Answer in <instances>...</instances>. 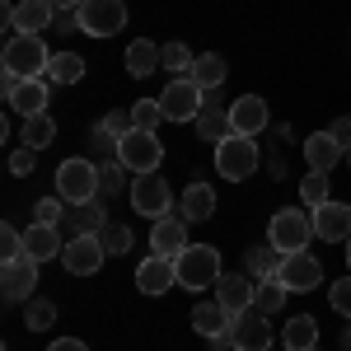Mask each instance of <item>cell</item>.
I'll use <instances>...</instances> for the list:
<instances>
[{
    "label": "cell",
    "mask_w": 351,
    "mask_h": 351,
    "mask_svg": "<svg viewBox=\"0 0 351 351\" xmlns=\"http://www.w3.org/2000/svg\"><path fill=\"white\" fill-rule=\"evenodd\" d=\"M192 328H197L202 337H216V332L230 328V314H225L220 304H197V309H192Z\"/></svg>",
    "instance_id": "cell-33"
},
{
    "label": "cell",
    "mask_w": 351,
    "mask_h": 351,
    "mask_svg": "<svg viewBox=\"0 0 351 351\" xmlns=\"http://www.w3.org/2000/svg\"><path fill=\"white\" fill-rule=\"evenodd\" d=\"M56 324V304L52 300H28L24 304V328L28 332H43V328Z\"/></svg>",
    "instance_id": "cell-37"
},
{
    "label": "cell",
    "mask_w": 351,
    "mask_h": 351,
    "mask_svg": "<svg viewBox=\"0 0 351 351\" xmlns=\"http://www.w3.org/2000/svg\"><path fill=\"white\" fill-rule=\"evenodd\" d=\"M108 211H104V202H99V197H94V202H84V206H75V211H71V230H75V234H99V230H104V225H108Z\"/></svg>",
    "instance_id": "cell-30"
},
{
    "label": "cell",
    "mask_w": 351,
    "mask_h": 351,
    "mask_svg": "<svg viewBox=\"0 0 351 351\" xmlns=\"http://www.w3.org/2000/svg\"><path fill=\"white\" fill-rule=\"evenodd\" d=\"M33 216H38V225H56V220L66 216V202H61V197H43V202L33 206Z\"/></svg>",
    "instance_id": "cell-41"
},
{
    "label": "cell",
    "mask_w": 351,
    "mask_h": 351,
    "mask_svg": "<svg viewBox=\"0 0 351 351\" xmlns=\"http://www.w3.org/2000/svg\"><path fill=\"white\" fill-rule=\"evenodd\" d=\"M342 145L332 141V132H314V136H304V160H309V169L314 173H332L337 164H342Z\"/></svg>",
    "instance_id": "cell-21"
},
{
    "label": "cell",
    "mask_w": 351,
    "mask_h": 351,
    "mask_svg": "<svg viewBox=\"0 0 351 351\" xmlns=\"http://www.w3.org/2000/svg\"><path fill=\"white\" fill-rule=\"evenodd\" d=\"M99 239H104V248H108V258L132 253V230H127V225H117V220H108V225L99 230Z\"/></svg>",
    "instance_id": "cell-39"
},
{
    "label": "cell",
    "mask_w": 351,
    "mask_h": 351,
    "mask_svg": "<svg viewBox=\"0 0 351 351\" xmlns=\"http://www.w3.org/2000/svg\"><path fill=\"white\" fill-rule=\"evenodd\" d=\"M24 253L33 263H47V258H61V234H56V225H28L24 230Z\"/></svg>",
    "instance_id": "cell-23"
},
{
    "label": "cell",
    "mask_w": 351,
    "mask_h": 351,
    "mask_svg": "<svg viewBox=\"0 0 351 351\" xmlns=\"http://www.w3.org/2000/svg\"><path fill=\"white\" fill-rule=\"evenodd\" d=\"M328 300H332V309H337L342 319H351V276H342V281H332V291H328Z\"/></svg>",
    "instance_id": "cell-42"
},
{
    "label": "cell",
    "mask_w": 351,
    "mask_h": 351,
    "mask_svg": "<svg viewBox=\"0 0 351 351\" xmlns=\"http://www.w3.org/2000/svg\"><path fill=\"white\" fill-rule=\"evenodd\" d=\"M0 14H5V28H10V38L14 33H43V28H52L56 19V10H52V0H5L0 5Z\"/></svg>",
    "instance_id": "cell-10"
},
{
    "label": "cell",
    "mask_w": 351,
    "mask_h": 351,
    "mask_svg": "<svg viewBox=\"0 0 351 351\" xmlns=\"http://www.w3.org/2000/svg\"><path fill=\"white\" fill-rule=\"evenodd\" d=\"M19 258H28L24 234H19L14 225H0V263H19Z\"/></svg>",
    "instance_id": "cell-40"
},
{
    "label": "cell",
    "mask_w": 351,
    "mask_h": 351,
    "mask_svg": "<svg viewBox=\"0 0 351 351\" xmlns=\"http://www.w3.org/2000/svg\"><path fill=\"white\" fill-rule=\"evenodd\" d=\"M52 141H56V122L47 117V112L24 117V145H28V150H47Z\"/></svg>",
    "instance_id": "cell-32"
},
{
    "label": "cell",
    "mask_w": 351,
    "mask_h": 351,
    "mask_svg": "<svg viewBox=\"0 0 351 351\" xmlns=\"http://www.w3.org/2000/svg\"><path fill=\"white\" fill-rule=\"evenodd\" d=\"M132 206L136 216H150V220H164L169 211H173V192H169V183L164 178H155V173H136L132 178Z\"/></svg>",
    "instance_id": "cell-9"
},
{
    "label": "cell",
    "mask_w": 351,
    "mask_h": 351,
    "mask_svg": "<svg viewBox=\"0 0 351 351\" xmlns=\"http://www.w3.org/2000/svg\"><path fill=\"white\" fill-rule=\"evenodd\" d=\"M127 164H104L99 169V197L108 202V197H117V192H132V183H127Z\"/></svg>",
    "instance_id": "cell-36"
},
{
    "label": "cell",
    "mask_w": 351,
    "mask_h": 351,
    "mask_svg": "<svg viewBox=\"0 0 351 351\" xmlns=\"http://www.w3.org/2000/svg\"><path fill=\"white\" fill-rule=\"evenodd\" d=\"M230 332H234V351H271V319L258 314L253 304L230 319Z\"/></svg>",
    "instance_id": "cell-12"
},
{
    "label": "cell",
    "mask_w": 351,
    "mask_h": 351,
    "mask_svg": "<svg viewBox=\"0 0 351 351\" xmlns=\"http://www.w3.org/2000/svg\"><path fill=\"white\" fill-rule=\"evenodd\" d=\"M300 202H304L309 211L328 206V202H332V197H328V173H314V169H309V178H300Z\"/></svg>",
    "instance_id": "cell-35"
},
{
    "label": "cell",
    "mask_w": 351,
    "mask_h": 351,
    "mask_svg": "<svg viewBox=\"0 0 351 351\" xmlns=\"http://www.w3.org/2000/svg\"><path fill=\"white\" fill-rule=\"evenodd\" d=\"M276 281H281L291 295H304V291H314V286L324 281V267H319V258H314V253H291Z\"/></svg>",
    "instance_id": "cell-16"
},
{
    "label": "cell",
    "mask_w": 351,
    "mask_h": 351,
    "mask_svg": "<svg viewBox=\"0 0 351 351\" xmlns=\"http://www.w3.org/2000/svg\"><path fill=\"white\" fill-rule=\"evenodd\" d=\"M286 267V253L276 248V243H258V248H248V271H253V281H276Z\"/></svg>",
    "instance_id": "cell-25"
},
{
    "label": "cell",
    "mask_w": 351,
    "mask_h": 351,
    "mask_svg": "<svg viewBox=\"0 0 351 351\" xmlns=\"http://www.w3.org/2000/svg\"><path fill=\"white\" fill-rule=\"evenodd\" d=\"M258 164H263V155H258V136H225V141H216V173L220 178L243 183V178H253Z\"/></svg>",
    "instance_id": "cell-1"
},
{
    "label": "cell",
    "mask_w": 351,
    "mask_h": 351,
    "mask_svg": "<svg viewBox=\"0 0 351 351\" xmlns=\"http://www.w3.org/2000/svg\"><path fill=\"white\" fill-rule=\"evenodd\" d=\"M347 267H351V239H347Z\"/></svg>",
    "instance_id": "cell-51"
},
{
    "label": "cell",
    "mask_w": 351,
    "mask_h": 351,
    "mask_svg": "<svg viewBox=\"0 0 351 351\" xmlns=\"http://www.w3.org/2000/svg\"><path fill=\"white\" fill-rule=\"evenodd\" d=\"M99 127H104L108 136H117V141H122V136L132 132V112H104V122H99Z\"/></svg>",
    "instance_id": "cell-44"
},
{
    "label": "cell",
    "mask_w": 351,
    "mask_h": 351,
    "mask_svg": "<svg viewBox=\"0 0 351 351\" xmlns=\"http://www.w3.org/2000/svg\"><path fill=\"white\" fill-rule=\"evenodd\" d=\"M38 267L43 263H33V258L5 263V271H0V295H5V304H28L33 300V291H38Z\"/></svg>",
    "instance_id": "cell-13"
},
{
    "label": "cell",
    "mask_w": 351,
    "mask_h": 351,
    "mask_svg": "<svg viewBox=\"0 0 351 351\" xmlns=\"http://www.w3.org/2000/svg\"><path fill=\"white\" fill-rule=\"evenodd\" d=\"M56 197L66 206H84L99 197V164L89 160H61L56 164Z\"/></svg>",
    "instance_id": "cell-4"
},
{
    "label": "cell",
    "mask_w": 351,
    "mask_h": 351,
    "mask_svg": "<svg viewBox=\"0 0 351 351\" xmlns=\"http://www.w3.org/2000/svg\"><path fill=\"white\" fill-rule=\"evenodd\" d=\"M216 304L234 319V314H243L248 304H253V281L248 276H239V271H220L216 281Z\"/></svg>",
    "instance_id": "cell-19"
},
{
    "label": "cell",
    "mask_w": 351,
    "mask_h": 351,
    "mask_svg": "<svg viewBox=\"0 0 351 351\" xmlns=\"http://www.w3.org/2000/svg\"><path fill=\"white\" fill-rule=\"evenodd\" d=\"M314 351H319V347H314Z\"/></svg>",
    "instance_id": "cell-53"
},
{
    "label": "cell",
    "mask_w": 351,
    "mask_h": 351,
    "mask_svg": "<svg viewBox=\"0 0 351 351\" xmlns=\"http://www.w3.org/2000/svg\"><path fill=\"white\" fill-rule=\"evenodd\" d=\"M33 169H38V150L19 145V150L10 155V173H14V178H24V173H33Z\"/></svg>",
    "instance_id": "cell-43"
},
{
    "label": "cell",
    "mask_w": 351,
    "mask_h": 351,
    "mask_svg": "<svg viewBox=\"0 0 351 351\" xmlns=\"http://www.w3.org/2000/svg\"><path fill=\"white\" fill-rule=\"evenodd\" d=\"M197 136L202 141H225V136H234V127H230V104H220V89H206V104H202V112H197Z\"/></svg>",
    "instance_id": "cell-17"
},
{
    "label": "cell",
    "mask_w": 351,
    "mask_h": 351,
    "mask_svg": "<svg viewBox=\"0 0 351 351\" xmlns=\"http://www.w3.org/2000/svg\"><path fill=\"white\" fill-rule=\"evenodd\" d=\"M47 351H89V347H84L80 337H61V342H52Z\"/></svg>",
    "instance_id": "cell-48"
},
{
    "label": "cell",
    "mask_w": 351,
    "mask_h": 351,
    "mask_svg": "<svg viewBox=\"0 0 351 351\" xmlns=\"http://www.w3.org/2000/svg\"><path fill=\"white\" fill-rule=\"evenodd\" d=\"M347 164H351V155H347Z\"/></svg>",
    "instance_id": "cell-52"
},
{
    "label": "cell",
    "mask_w": 351,
    "mask_h": 351,
    "mask_svg": "<svg viewBox=\"0 0 351 351\" xmlns=\"http://www.w3.org/2000/svg\"><path fill=\"white\" fill-rule=\"evenodd\" d=\"M5 71H14V75H24V80H38V75H47V43H43V33H14L10 43H5Z\"/></svg>",
    "instance_id": "cell-2"
},
{
    "label": "cell",
    "mask_w": 351,
    "mask_h": 351,
    "mask_svg": "<svg viewBox=\"0 0 351 351\" xmlns=\"http://www.w3.org/2000/svg\"><path fill=\"white\" fill-rule=\"evenodd\" d=\"M230 127L234 136H258L271 127V112H267V99H258V94H243L230 104Z\"/></svg>",
    "instance_id": "cell-15"
},
{
    "label": "cell",
    "mask_w": 351,
    "mask_h": 351,
    "mask_svg": "<svg viewBox=\"0 0 351 351\" xmlns=\"http://www.w3.org/2000/svg\"><path fill=\"white\" fill-rule=\"evenodd\" d=\"M183 248H188V220H183V216H164V220H155V230H150V253L178 258Z\"/></svg>",
    "instance_id": "cell-20"
},
{
    "label": "cell",
    "mask_w": 351,
    "mask_h": 351,
    "mask_svg": "<svg viewBox=\"0 0 351 351\" xmlns=\"http://www.w3.org/2000/svg\"><path fill=\"white\" fill-rule=\"evenodd\" d=\"M75 19H80V33H89V38H112L117 28H127V5L122 0H84Z\"/></svg>",
    "instance_id": "cell-8"
},
{
    "label": "cell",
    "mask_w": 351,
    "mask_h": 351,
    "mask_svg": "<svg viewBox=\"0 0 351 351\" xmlns=\"http://www.w3.org/2000/svg\"><path fill=\"white\" fill-rule=\"evenodd\" d=\"M192 61H197V56L188 52V43H164V61H160V71H169L173 80H178V75H192Z\"/></svg>",
    "instance_id": "cell-34"
},
{
    "label": "cell",
    "mask_w": 351,
    "mask_h": 351,
    "mask_svg": "<svg viewBox=\"0 0 351 351\" xmlns=\"http://www.w3.org/2000/svg\"><path fill=\"white\" fill-rule=\"evenodd\" d=\"M80 75H84V56H75V52H52L47 75H43V80H47V84H75Z\"/></svg>",
    "instance_id": "cell-28"
},
{
    "label": "cell",
    "mask_w": 351,
    "mask_h": 351,
    "mask_svg": "<svg viewBox=\"0 0 351 351\" xmlns=\"http://www.w3.org/2000/svg\"><path fill=\"white\" fill-rule=\"evenodd\" d=\"M173 263H178V286L183 291H206V286L220 281V253L211 243H188Z\"/></svg>",
    "instance_id": "cell-5"
},
{
    "label": "cell",
    "mask_w": 351,
    "mask_h": 351,
    "mask_svg": "<svg viewBox=\"0 0 351 351\" xmlns=\"http://www.w3.org/2000/svg\"><path fill=\"white\" fill-rule=\"evenodd\" d=\"M314 239H324V243H347V239H351V206H342V202H328V206H319V211H314Z\"/></svg>",
    "instance_id": "cell-18"
},
{
    "label": "cell",
    "mask_w": 351,
    "mask_h": 351,
    "mask_svg": "<svg viewBox=\"0 0 351 351\" xmlns=\"http://www.w3.org/2000/svg\"><path fill=\"white\" fill-rule=\"evenodd\" d=\"M286 295H291V291H286L281 281H258V286H253V309L271 319V314H281V309H286Z\"/></svg>",
    "instance_id": "cell-31"
},
{
    "label": "cell",
    "mask_w": 351,
    "mask_h": 351,
    "mask_svg": "<svg viewBox=\"0 0 351 351\" xmlns=\"http://www.w3.org/2000/svg\"><path fill=\"white\" fill-rule=\"evenodd\" d=\"M104 258H108V248L99 234H71L66 248H61V263L71 276H94V271L104 267Z\"/></svg>",
    "instance_id": "cell-11"
},
{
    "label": "cell",
    "mask_w": 351,
    "mask_h": 351,
    "mask_svg": "<svg viewBox=\"0 0 351 351\" xmlns=\"http://www.w3.org/2000/svg\"><path fill=\"white\" fill-rule=\"evenodd\" d=\"M202 104H206V89L192 80V75H178V80H169V84H164V94H160L164 122H197Z\"/></svg>",
    "instance_id": "cell-6"
},
{
    "label": "cell",
    "mask_w": 351,
    "mask_h": 351,
    "mask_svg": "<svg viewBox=\"0 0 351 351\" xmlns=\"http://www.w3.org/2000/svg\"><path fill=\"white\" fill-rule=\"evenodd\" d=\"M160 122H164L160 99H141V104H132V127L136 132H155Z\"/></svg>",
    "instance_id": "cell-38"
},
{
    "label": "cell",
    "mask_w": 351,
    "mask_h": 351,
    "mask_svg": "<svg viewBox=\"0 0 351 351\" xmlns=\"http://www.w3.org/2000/svg\"><path fill=\"white\" fill-rule=\"evenodd\" d=\"M136 286H141V295H164V291H173V286H178V263L164 258V253H150V258L136 267Z\"/></svg>",
    "instance_id": "cell-14"
},
{
    "label": "cell",
    "mask_w": 351,
    "mask_h": 351,
    "mask_svg": "<svg viewBox=\"0 0 351 351\" xmlns=\"http://www.w3.org/2000/svg\"><path fill=\"white\" fill-rule=\"evenodd\" d=\"M160 61H164V47H155V43H145V38L127 47V71H132L136 80L155 75V71H160Z\"/></svg>",
    "instance_id": "cell-27"
},
{
    "label": "cell",
    "mask_w": 351,
    "mask_h": 351,
    "mask_svg": "<svg viewBox=\"0 0 351 351\" xmlns=\"http://www.w3.org/2000/svg\"><path fill=\"white\" fill-rule=\"evenodd\" d=\"M117 164H127L132 173H155L164 164V145L155 132H127L122 136V145H117Z\"/></svg>",
    "instance_id": "cell-7"
},
{
    "label": "cell",
    "mask_w": 351,
    "mask_h": 351,
    "mask_svg": "<svg viewBox=\"0 0 351 351\" xmlns=\"http://www.w3.org/2000/svg\"><path fill=\"white\" fill-rule=\"evenodd\" d=\"M328 132H332V141H337V145H342V150L351 155V117H337V122H332Z\"/></svg>",
    "instance_id": "cell-45"
},
{
    "label": "cell",
    "mask_w": 351,
    "mask_h": 351,
    "mask_svg": "<svg viewBox=\"0 0 351 351\" xmlns=\"http://www.w3.org/2000/svg\"><path fill=\"white\" fill-rule=\"evenodd\" d=\"M314 239V211H300V206H286V211H276L267 225V243H276L286 258L291 253H304Z\"/></svg>",
    "instance_id": "cell-3"
},
{
    "label": "cell",
    "mask_w": 351,
    "mask_h": 351,
    "mask_svg": "<svg viewBox=\"0 0 351 351\" xmlns=\"http://www.w3.org/2000/svg\"><path fill=\"white\" fill-rule=\"evenodd\" d=\"M225 75H230V66H225V56H216V52H206V56L192 61V80L202 84V89H220Z\"/></svg>",
    "instance_id": "cell-29"
},
{
    "label": "cell",
    "mask_w": 351,
    "mask_h": 351,
    "mask_svg": "<svg viewBox=\"0 0 351 351\" xmlns=\"http://www.w3.org/2000/svg\"><path fill=\"white\" fill-rule=\"evenodd\" d=\"M80 5H84V0H52V10H56V14H75Z\"/></svg>",
    "instance_id": "cell-49"
},
{
    "label": "cell",
    "mask_w": 351,
    "mask_h": 351,
    "mask_svg": "<svg viewBox=\"0 0 351 351\" xmlns=\"http://www.w3.org/2000/svg\"><path fill=\"white\" fill-rule=\"evenodd\" d=\"M281 347L286 351H314L319 347V324H314V314H295L291 324L281 328Z\"/></svg>",
    "instance_id": "cell-24"
},
{
    "label": "cell",
    "mask_w": 351,
    "mask_h": 351,
    "mask_svg": "<svg viewBox=\"0 0 351 351\" xmlns=\"http://www.w3.org/2000/svg\"><path fill=\"white\" fill-rule=\"evenodd\" d=\"M342 351H351V328H347V332H342Z\"/></svg>",
    "instance_id": "cell-50"
},
{
    "label": "cell",
    "mask_w": 351,
    "mask_h": 351,
    "mask_svg": "<svg viewBox=\"0 0 351 351\" xmlns=\"http://www.w3.org/2000/svg\"><path fill=\"white\" fill-rule=\"evenodd\" d=\"M178 216L188 220V225H197V220H211L216 216V188L211 183H188L183 188V202H178Z\"/></svg>",
    "instance_id": "cell-22"
},
{
    "label": "cell",
    "mask_w": 351,
    "mask_h": 351,
    "mask_svg": "<svg viewBox=\"0 0 351 351\" xmlns=\"http://www.w3.org/2000/svg\"><path fill=\"white\" fill-rule=\"evenodd\" d=\"M211 342V351H234V332L225 328V332H216V337H206Z\"/></svg>",
    "instance_id": "cell-46"
},
{
    "label": "cell",
    "mask_w": 351,
    "mask_h": 351,
    "mask_svg": "<svg viewBox=\"0 0 351 351\" xmlns=\"http://www.w3.org/2000/svg\"><path fill=\"white\" fill-rule=\"evenodd\" d=\"M19 84H24V75H14V71H0V89H5V99H10Z\"/></svg>",
    "instance_id": "cell-47"
},
{
    "label": "cell",
    "mask_w": 351,
    "mask_h": 351,
    "mask_svg": "<svg viewBox=\"0 0 351 351\" xmlns=\"http://www.w3.org/2000/svg\"><path fill=\"white\" fill-rule=\"evenodd\" d=\"M10 108L19 112V117H33V112H47V80L38 75V80H24L14 94H10Z\"/></svg>",
    "instance_id": "cell-26"
}]
</instances>
